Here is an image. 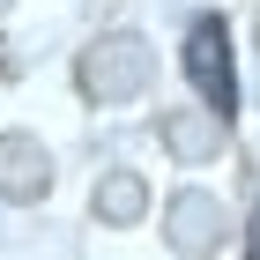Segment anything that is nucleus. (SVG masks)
<instances>
[{"mask_svg": "<svg viewBox=\"0 0 260 260\" xmlns=\"http://www.w3.org/2000/svg\"><path fill=\"white\" fill-rule=\"evenodd\" d=\"M186 75H193V89L208 97L216 119L238 112V75H231V30H223V15H201L186 30Z\"/></svg>", "mask_w": 260, "mask_h": 260, "instance_id": "obj_1", "label": "nucleus"}, {"mask_svg": "<svg viewBox=\"0 0 260 260\" xmlns=\"http://www.w3.org/2000/svg\"><path fill=\"white\" fill-rule=\"evenodd\" d=\"M141 82H149V45H141V38H97V45H89V60H82V89H89L97 104L141 97Z\"/></svg>", "mask_w": 260, "mask_h": 260, "instance_id": "obj_2", "label": "nucleus"}, {"mask_svg": "<svg viewBox=\"0 0 260 260\" xmlns=\"http://www.w3.org/2000/svg\"><path fill=\"white\" fill-rule=\"evenodd\" d=\"M0 193L8 201H38L45 193V149L30 134H0Z\"/></svg>", "mask_w": 260, "mask_h": 260, "instance_id": "obj_3", "label": "nucleus"}, {"mask_svg": "<svg viewBox=\"0 0 260 260\" xmlns=\"http://www.w3.org/2000/svg\"><path fill=\"white\" fill-rule=\"evenodd\" d=\"M216 238H223V201H208V193H179L171 201V245L179 253H208Z\"/></svg>", "mask_w": 260, "mask_h": 260, "instance_id": "obj_4", "label": "nucleus"}, {"mask_svg": "<svg viewBox=\"0 0 260 260\" xmlns=\"http://www.w3.org/2000/svg\"><path fill=\"white\" fill-rule=\"evenodd\" d=\"M97 208H104V216H112V223H126V216H134V208H141V179H104Z\"/></svg>", "mask_w": 260, "mask_h": 260, "instance_id": "obj_5", "label": "nucleus"}, {"mask_svg": "<svg viewBox=\"0 0 260 260\" xmlns=\"http://www.w3.org/2000/svg\"><path fill=\"white\" fill-rule=\"evenodd\" d=\"M171 141H179L186 156H201V141H208V126H193V119H171Z\"/></svg>", "mask_w": 260, "mask_h": 260, "instance_id": "obj_6", "label": "nucleus"}, {"mask_svg": "<svg viewBox=\"0 0 260 260\" xmlns=\"http://www.w3.org/2000/svg\"><path fill=\"white\" fill-rule=\"evenodd\" d=\"M245 260H260V216L245 223Z\"/></svg>", "mask_w": 260, "mask_h": 260, "instance_id": "obj_7", "label": "nucleus"}]
</instances>
